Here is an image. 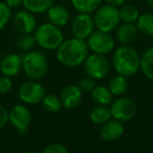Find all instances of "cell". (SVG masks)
<instances>
[{
  "label": "cell",
  "instance_id": "cell-1",
  "mask_svg": "<svg viewBox=\"0 0 153 153\" xmlns=\"http://www.w3.org/2000/svg\"><path fill=\"white\" fill-rule=\"evenodd\" d=\"M88 45L86 40L70 38L64 40L56 49V58L60 64L67 67H76L84 63L88 57Z\"/></svg>",
  "mask_w": 153,
  "mask_h": 153
},
{
  "label": "cell",
  "instance_id": "cell-2",
  "mask_svg": "<svg viewBox=\"0 0 153 153\" xmlns=\"http://www.w3.org/2000/svg\"><path fill=\"white\" fill-rule=\"evenodd\" d=\"M112 65L117 74L129 78L140 70V56L133 47L121 45L113 53Z\"/></svg>",
  "mask_w": 153,
  "mask_h": 153
},
{
  "label": "cell",
  "instance_id": "cell-3",
  "mask_svg": "<svg viewBox=\"0 0 153 153\" xmlns=\"http://www.w3.org/2000/svg\"><path fill=\"white\" fill-rule=\"evenodd\" d=\"M22 69L30 80L43 79L48 70V60L43 53L30 51L22 57Z\"/></svg>",
  "mask_w": 153,
  "mask_h": 153
},
{
  "label": "cell",
  "instance_id": "cell-4",
  "mask_svg": "<svg viewBox=\"0 0 153 153\" xmlns=\"http://www.w3.org/2000/svg\"><path fill=\"white\" fill-rule=\"evenodd\" d=\"M34 36L36 44L47 51L57 49L64 41L63 33L60 27L51 22L39 25L35 30Z\"/></svg>",
  "mask_w": 153,
  "mask_h": 153
},
{
  "label": "cell",
  "instance_id": "cell-5",
  "mask_svg": "<svg viewBox=\"0 0 153 153\" xmlns=\"http://www.w3.org/2000/svg\"><path fill=\"white\" fill-rule=\"evenodd\" d=\"M94 25L98 30L105 33H111L117 30L121 22L120 10L110 4L100 5L94 14Z\"/></svg>",
  "mask_w": 153,
  "mask_h": 153
},
{
  "label": "cell",
  "instance_id": "cell-6",
  "mask_svg": "<svg viewBox=\"0 0 153 153\" xmlns=\"http://www.w3.org/2000/svg\"><path fill=\"white\" fill-rule=\"evenodd\" d=\"M83 64L86 76H91L94 80L104 79L110 69L108 59L104 55L96 53H94L92 55H88Z\"/></svg>",
  "mask_w": 153,
  "mask_h": 153
},
{
  "label": "cell",
  "instance_id": "cell-7",
  "mask_svg": "<svg viewBox=\"0 0 153 153\" xmlns=\"http://www.w3.org/2000/svg\"><path fill=\"white\" fill-rule=\"evenodd\" d=\"M109 109H110L111 117L123 123L133 119L137 111L136 104L132 99L122 96L111 102Z\"/></svg>",
  "mask_w": 153,
  "mask_h": 153
},
{
  "label": "cell",
  "instance_id": "cell-8",
  "mask_svg": "<svg viewBox=\"0 0 153 153\" xmlns=\"http://www.w3.org/2000/svg\"><path fill=\"white\" fill-rule=\"evenodd\" d=\"M45 88L41 83L35 80H30L22 83L18 90L20 101L28 105H36L42 102L45 97Z\"/></svg>",
  "mask_w": 153,
  "mask_h": 153
},
{
  "label": "cell",
  "instance_id": "cell-9",
  "mask_svg": "<svg viewBox=\"0 0 153 153\" xmlns=\"http://www.w3.org/2000/svg\"><path fill=\"white\" fill-rule=\"evenodd\" d=\"M88 48L96 53L108 55L114 48V40L110 36V33H105L102 30H94L87 39Z\"/></svg>",
  "mask_w": 153,
  "mask_h": 153
},
{
  "label": "cell",
  "instance_id": "cell-10",
  "mask_svg": "<svg viewBox=\"0 0 153 153\" xmlns=\"http://www.w3.org/2000/svg\"><path fill=\"white\" fill-rule=\"evenodd\" d=\"M94 20L90 14L79 13L72 19L71 32L74 37L86 40L94 32Z\"/></svg>",
  "mask_w": 153,
  "mask_h": 153
},
{
  "label": "cell",
  "instance_id": "cell-11",
  "mask_svg": "<svg viewBox=\"0 0 153 153\" xmlns=\"http://www.w3.org/2000/svg\"><path fill=\"white\" fill-rule=\"evenodd\" d=\"M9 122L18 131L23 133L32 123V113L25 105L17 104L9 110Z\"/></svg>",
  "mask_w": 153,
  "mask_h": 153
},
{
  "label": "cell",
  "instance_id": "cell-12",
  "mask_svg": "<svg viewBox=\"0 0 153 153\" xmlns=\"http://www.w3.org/2000/svg\"><path fill=\"white\" fill-rule=\"evenodd\" d=\"M13 25L20 34H33L37 28V21L34 14L27 11H19L13 18Z\"/></svg>",
  "mask_w": 153,
  "mask_h": 153
},
{
  "label": "cell",
  "instance_id": "cell-13",
  "mask_svg": "<svg viewBox=\"0 0 153 153\" xmlns=\"http://www.w3.org/2000/svg\"><path fill=\"white\" fill-rule=\"evenodd\" d=\"M125 132L123 122H120L111 117L109 121L104 123L100 129V136L105 142H115L123 136Z\"/></svg>",
  "mask_w": 153,
  "mask_h": 153
},
{
  "label": "cell",
  "instance_id": "cell-14",
  "mask_svg": "<svg viewBox=\"0 0 153 153\" xmlns=\"http://www.w3.org/2000/svg\"><path fill=\"white\" fill-rule=\"evenodd\" d=\"M82 94L83 91L79 85H67L61 90L60 100L62 106L67 109H74L80 105L82 101Z\"/></svg>",
  "mask_w": 153,
  "mask_h": 153
},
{
  "label": "cell",
  "instance_id": "cell-15",
  "mask_svg": "<svg viewBox=\"0 0 153 153\" xmlns=\"http://www.w3.org/2000/svg\"><path fill=\"white\" fill-rule=\"evenodd\" d=\"M22 69V58L17 53H9L0 62V71L10 78L15 76Z\"/></svg>",
  "mask_w": 153,
  "mask_h": 153
},
{
  "label": "cell",
  "instance_id": "cell-16",
  "mask_svg": "<svg viewBox=\"0 0 153 153\" xmlns=\"http://www.w3.org/2000/svg\"><path fill=\"white\" fill-rule=\"evenodd\" d=\"M137 27L134 23H123L117 26L115 39L122 45H129L135 41L137 37Z\"/></svg>",
  "mask_w": 153,
  "mask_h": 153
},
{
  "label": "cell",
  "instance_id": "cell-17",
  "mask_svg": "<svg viewBox=\"0 0 153 153\" xmlns=\"http://www.w3.org/2000/svg\"><path fill=\"white\" fill-rule=\"evenodd\" d=\"M46 13L48 22L59 26V27L65 26L69 21V13H68L67 9L62 5H53Z\"/></svg>",
  "mask_w": 153,
  "mask_h": 153
},
{
  "label": "cell",
  "instance_id": "cell-18",
  "mask_svg": "<svg viewBox=\"0 0 153 153\" xmlns=\"http://www.w3.org/2000/svg\"><path fill=\"white\" fill-rule=\"evenodd\" d=\"M22 5L33 14H42L53 7V0H23Z\"/></svg>",
  "mask_w": 153,
  "mask_h": 153
},
{
  "label": "cell",
  "instance_id": "cell-19",
  "mask_svg": "<svg viewBox=\"0 0 153 153\" xmlns=\"http://www.w3.org/2000/svg\"><path fill=\"white\" fill-rule=\"evenodd\" d=\"M135 25L140 34L147 37H153V14L144 13L140 15Z\"/></svg>",
  "mask_w": 153,
  "mask_h": 153
},
{
  "label": "cell",
  "instance_id": "cell-20",
  "mask_svg": "<svg viewBox=\"0 0 153 153\" xmlns=\"http://www.w3.org/2000/svg\"><path fill=\"white\" fill-rule=\"evenodd\" d=\"M91 98L98 105L108 106L112 102V94L106 86H96L91 91Z\"/></svg>",
  "mask_w": 153,
  "mask_h": 153
},
{
  "label": "cell",
  "instance_id": "cell-21",
  "mask_svg": "<svg viewBox=\"0 0 153 153\" xmlns=\"http://www.w3.org/2000/svg\"><path fill=\"white\" fill-rule=\"evenodd\" d=\"M147 79L153 82V46L148 48L140 57V68Z\"/></svg>",
  "mask_w": 153,
  "mask_h": 153
},
{
  "label": "cell",
  "instance_id": "cell-22",
  "mask_svg": "<svg viewBox=\"0 0 153 153\" xmlns=\"http://www.w3.org/2000/svg\"><path fill=\"white\" fill-rule=\"evenodd\" d=\"M89 119L96 125H103L111 119L110 109L104 105H99L91 109L89 113Z\"/></svg>",
  "mask_w": 153,
  "mask_h": 153
},
{
  "label": "cell",
  "instance_id": "cell-23",
  "mask_svg": "<svg viewBox=\"0 0 153 153\" xmlns=\"http://www.w3.org/2000/svg\"><path fill=\"white\" fill-rule=\"evenodd\" d=\"M108 88L111 91V94H112V96H123L128 90V81L126 79V76H121V74L113 76L112 79L110 80V82H109Z\"/></svg>",
  "mask_w": 153,
  "mask_h": 153
},
{
  "label": "cell",
  "instance_id": "cell-24",
  "mask_svg": "<svg viewBox=\"0 0 153 153\" xmlns=\"http://www.w3.org/2000/svg\"><path fill=\"white\" fill-rule=\"evenodd\" d=\"M72 7L79 13L91 14L100 7L102 0H70Z\"/></svg>",
  "mask_w": 153,
  "mask_h": 153
},
{
  "label": "cell",
  "instance_id": "cell-25",
  "mask_svg": "<svg viewBox=\"0 0 153 153\" xmlns=\"http://www.w3.org/2000/svg\"><path fill=\"white\" fill-rule=\"evenodd\" d=\"M42 105L43 108L51 113H56L58 111H60L62 107V103L60 100V97H58L57 94H45V97L42 100Z\"/></svg>",
  "mask_w": 153,
  "mask_h": 153
},
{
  "label": "cell",
  "instance_id": "cell-26",
  "mask_svg": "<svg viewBox=\"0 0 153 153\" xmlns=\"http://www.w3.org/2000/svg\"><path fill=\"white\" fill-rule=\"evenodd\" d=\"M138 16H140V13H138L137 7L132 4L124 5L120 10L121 21H123L124 23H135Z\"/></svg>",
  "mask_w": 153,
  "mask_h": 153
},
{
  "label": "cell",
  "instance_id": "cell-27",
  "mask_svg": "<svg viewBox=\"0 0 153 153\" xmlns=\"http://www.w3.org/2000/svg\"><path fill=\"white\" fill-rule=\"evenodd\" d=\"M35 44L36 40L32 34H21V36L16 40V46L22 51H30Z\"/></svg>",
  "mask_w": 153,
  "mask_h": 153
},
{
  "label": "cell",
  "instance_id": "cell-28",
  "mask_svg": "<svg viewBox=\"0 0 153 153\" xmlns=\"http://www.w3.org/2000/svg\"><path fill=\"white\" fill-rule=\"evenodd\" d=\"M11 18V7L5 2H0V30H2Z\"/></svg>",
  "mask_w": 153,
  "mask_h": 153
},
{
  "label": "cell",
  "instance_id": "cell-29",
  "mask_svg": "<svg viewBox=\"0 0 153 153\" xmlns=\"http://www.w3.org/2000/svg\"><path fill=\"white\" fill-rule=\"evenodd\" d=\"M79 87L83 92H91L92 89L96 87V80L87 76L79 82Z\"/></svg>",
  "mask_w": 153,
  "mask_h": 153
},
{
  "label": "cell",
  "instance_id": "cell-30",
  "mask_svg": "<svg viewBox=\"0 0 153 153\" xmlns=\"http://www.w3.org/2000/svg\"><path fill=\"white\" fill-rule=\"evenodd\" d=\"M13 88V81L7 76H0V94H5Z\"/></svg>",
  "mask_w": 153,
  "mask_h": 153
},
{
  "label": "cell",
  "instance_id": "cell-31",
  "mask_svg": "<svg viewBox=\"0 0 153 153\" xmlns=\"http://www.w3.org/2000/svg\"><path fill=\"white\" fill-rule=\"evenodd\" d=\"M43 152L44 153H67L68 149L64 146L63 144H60V143H53V144H49L43 149Z\"/></svg>",
  "mask_w": 153,
  "mask_h": 153
},
{
  "label": "cell",
  "instance_id": "cell-32",
  "mask_svg": "<svg viewBox=\"0 0 153 153\" xmlns=\"http://www.w3.org/2000/svg\"><path fill=\"white\" fill-rule=\"evenodd\" d=\"M9 123V110L0 104V130L3 129Z\"/></svg>",
  "mask_w": 153,
  "mask_h": 153
},
{
  "label": "cell",
  "instance_id": "cell-33",
  "mask_svg": "<svg viewBox=\"0 0 153 153\" xmlns=\"http://www.w3.org/2000/svg\"><path fill=\"white\" fill-rule=\"evenodd\" d=\"M22 1L23 0H5V3L9 5L11 9H16L20 4H22Z\"/></svg>",
  "mask_w": 153,
  "mask_h": 153
},
{
  "label": "cell",
  "instance_id": "cell-34",
  "mask_svg": "<svg viewBox=\"0 0 153 153\" xmlns=\"http://www.w3.org/2000/svg\"><path fill=\"white\" fill-rule=\"evenodd\" d=\"M105 2L107 4H110V5H113V7H120L122 5L124 2H125V0H104Z\"/></svg>",
  "mask_w": 153,
  "mask_h": 153
},
{
  "label": "cell",
  "instance_id": "cell-35",
  "mask_svg": "<svg viewBox=\"0 0 153 153\" xmlns=\"http://www.w3.org/2000/svg\"><path fill=\"white\" fill-rule=\"evenodd\" d=\"M146 3L148 7H153V0H146Z\"/></svg>",
  "mask_w": 153,
  "mask_h": 153
},
{
  "label": "cell",
  "instance_id": "cell-36",
  "mask_svg": "<svg viewBox=\"0 0 153 153\" xmlns=\"http://www.w3.org/2000/svg\"><path fill=\"white\" fill-rule=\"evenodd\" d=\"M1 59H2V58H1V53H0V62H1Z\"/></svg>",
  "mask_w": 153,
  "mask_h": 153
}]
</instances>
